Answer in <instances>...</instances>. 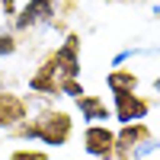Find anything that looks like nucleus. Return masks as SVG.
Wrapping results in <instances>:
<instances>
[{
  "mask_svg": "<svg viewBox=\"0 0 160 160\" xmlns=\"http://www.w3.org/2000/svg\"><path fill=\"white\" fill-rule=\"evenodd\" d=\"M154 90H157V93H160V77H157V80H154Z\"/></svg>",
  "mask_w": 160,
  "mask_h": 160,
  "instance_id": "15",
  "label": "nucleus"
},
{
  "mask_svg": "<svg viewBox=\"0 0 160 160\" xmlns=\"http://www.w3.org/2000/svg\"><path fill=\"white\" fill-rule=\"evenodd\" d=\"M22 122H29V102H26L19 93L0 90V128L16 131Z\"/></svg>",
  "mask_w": 160,
  "mask_h": 160,
  "instance_id": "5",
  "label": "nucleus"
},
{
  "mask_svg": "<svg viewBox=\"0 0 160 160\" xmlns=\"http://www.w3.org/2000/svg\"><path fill=\"white\" fill-rule=\"evenodd\" d=\"M16 135L35 138V141L48 144V148H64V144L71 141V135H74V118L68 112H61V109H45V112H38L35 118L22 122L16 128Z\"/></svg>",
  "mask_w": 160,
  "mask_h": 160,
  "instance_id": "1",
  "label": "nucleus"
},
{
  "mask_svg": "<svg viewBox=\"0 0 160 160\" xmlns=\"http://www.w3.org/2000/svg\"><path fill=\"white\" fill-rule=\"evenodd\" d=\"M151 148H154L151 128L144 125V122L122 125V131L115 135V160H135V157H144Z\"/></svg>",
  "mask_w": 160,
  "mask_h": 160,
  "instance_id": "2",
  "label": "nucleus"
},
{
  "mask_svg": "<svg viewBox=\"0 0 160 160\" xmlns=\"http://www.w3.org/2000/svg\"><path fill=\"white\" fill-rule=\"evenodd\" d=\"M83 151L96 160H115V131L106 128V125H87Z\"/></svg>",
  "mask_w": 160,
  "mask_h": 160,
  "instance_id": "4",
  "label": "nucleus"
},
{
  "mask_svg": "<svg viewBox=\"0 0 160 160\" xmlns=\"http://www.w3.org/2000/svg\"><path fill=\"white\" fill-rule=\"evenodd\" d=\"M61 93H64V96H71V99H80V96H83V83H80V80H64V83H61Z\"/></svg>",
  "mask_w": 160,
  "mask_h": 160,
  "instance_id": "13",
  "label": "nucleus"
},
{
  "mask_svg": "<svg viewBox=\"0 0 160 160\" xmlns=\"http://www.w3.org/2000/svg\"><path fill=\"white\" fill-rule=\"evenodd\" d=\"M29 90L32 93H42V96H55L61 93V77H58V68H55V58H45L38 64V71L29 77Z\"/></svg>",
  "mask_w": 160,
  "mask_h": 160,
  "instance_id": "8",
  "label": "nucleus"
},
{
  "mask_svg": "<svg viewBox=\"0 0 160 160\" xmlns=\"http://www.w3.org/2000/svg\"><path fill=\"white\" fill-rule=\"evenodd\" d=\"M151 112V102L138 96V93H118L112 96V118L118 125H135V122H144Z\"/></svg>",
  "mask_w": 160,
  "mask_h": 160,
  "instance_id": "3",
  "label": "nucleus"
},
{
  "mask_svg": "<svg viewBox=\"0 0 160 160\" xmlns=\"http://www.w3.org/2000/svg\"><path fill=\"white\" fill-rule=\"evenodd\" d=\"M10 160H48L45 151H35V148H16L10 154Z\"/></svg>",
  "mask_w": 160,
  "mask_h": 160,
  "instance_id": "12",
  "label": "nucleus"
},
{
  "mask_svg": "<svg viewBox=\"0 0 160 160\" xmlns=\"http://www.w3.org/2000/svg\"><path fill=\"white\" fill-rule=\"evenodd\" d=\"M77 109L83 115V122H90V125H106V118H112V109L106 106V99L90 96V93H83L77 99Z\"/></svg>",
  "mask_w": 160,
  "mask_h": 160,
  "instance_id": "9",
  "label": "nucleus"
},
{
  "mask_svg": "<svg viewBox=\"0 0 160 160\" xmlns=\"http://www.w3.org/2000/svg\"><path fill=\"white\" fill-rule=\"evenodd\" d=\"M51 58H55L61 83L64 80H80V38L77 35H68L58 51H51Z\"/></svg>",
  "mask_w": 160,
  "mask_h": 160,
  "instance_id": "6",
  "label": "nucleus"
},
{
  "mask_svg": "<svg viewBox=\"0 0 160 160\" xmlns=\"http://www.w3.org/2000/svg\"><path fill=\"white\" fill-rule=\"evenodd\" d=\"M55 16V0H26V7L16 13L13 26L16 29H35V26H45Z\"/></svg>",
  "mask_w": 160,
  "mask_h": 160,
  "instance_id": "7",
  "label": "nucleus"
},
{
  "mask_svg": "<svg viewBox=\"0 0 160 160\" xmlns=\"http://www.w3.org/2000/svg\"><path fill=\"white\" fill-rule=\"evenodd\" d=\"M0 7H3L7 13H13V16H16V0H0Z\"/></svg>",
  "mask_w": 160,
  "mask_h": 160,
  "instance_id": "14",
  "label": "nucleus"
},
{
  "mask_svg": "<svg viewBox=\"0 0 160 160\" xmlns=\"http://www.w3.org/2000/svg\"><path fill=\"white\" fill-rule=\"evenodd\" d=\"M16 51V35L10 29H0V58H10Z\"/></svg>",
  "mask_w": 160,
  "mask_h": 160,
  "instance_id": "11",
  "label": "nucleus"
},
{
  "mask_svg": "<svg viewBox=\"0 0 160 160\" xmlns=\"http://www.w3.org/2000/svg\"><path fill=\"white\" fill-rule=\"evenodd\" d=\"M106 87L112 90V96H118V93H135L138 90V77L131 74V71H109Z\"/></svg>",
  "mask_w": 160,
  "mask_h": 160,
  "instance_id": "10",
  "label": "nucleus"
}]
</instances>
